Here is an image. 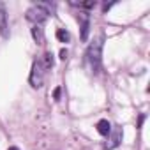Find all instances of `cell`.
<instances>
[{"label":"cell","instance_id":"1","mask_svg":"<svg viewBox=\"0 0 150 150\" xmlns=\"http://www.w3.org/2000/svg\"><path fill=\"white\" fill-rule=\"evenodd\" d=\"M55 11V6L53 4H48V2H39V4H34L28 11H27V20L32 21L34 25H42L50 14H53Z\"/></svg>","mask_w":150,"mask_h":150},{"label":"cell","instance_id":"2","mask_svg":"<svg viewBox=\"0 0 150 150\" xmlns=\"http://www.w3.org/2000/svg\"><path fill=\"white\" fill-rule=\"evenodd\" d=\"M103 42H104V37L99 35L87 50V62L90 64V69L94 74H97L101 71V57H103Z\"/></svg>","mask_w":150,"mask_h":150},{"label":"cell","instance_id":"3","mask_svg":"<svg viewBox=\"0 0 150 150\" xmlns=\"http://www.w3.org/2000/svg\"><path fill=\"white\" fill-rule=\"evenodd\" d=\"M44 67L41 64V60H35L32 64V72H30V85L34 88H41L44 83Z\"/></svg>","mask_w":150,"mask_h":150},{"label":"cell","instance_id":"4","mask_svg":"<svg viewBox=\"0 0 150 150\" xmlns=\"http://www.w3.org/2000/svg\"><path fill=\"white\" fill-rule=\"evenodd\" d=\"M122 138H124L122 127H120V125L111 127V131H110V134H108V141L104 143V150H113V148H117V146L122 143Z\"/></svg>","mask_w":150,"mask_h":150},{"label":"cell","instance_id":"5","mask_svg":"<svg viewBox=\"0 0 150 150\" xmlns=\"http://www.w3.org/2000/svg\"><path fill=\"white\" fill-rule=\"evenodd\" d=\"M0 34L7 35V11L4 2H0Z\"/></svg>","mask_w":150,"mask_h":150},{"label":"cell","instance_id":"6","mask_svg":"<svg viewBox=\"0 0 150 150\" xmlns=\"http://www.w3.org/2000/svg\"><path fill=\"white\" fill-rule=\"evenodd\" d=\"M88 32H90V20L87 13H81V41L88 39Z\"/></svg>","mask_w":150,"mask_h":150},{"label":"cell","instance_id":"7","mask_svg":"<svg viewBox=\"0 0 150 150\" xmlns=\"http://www.w3.org/2000/svg\"><path fill=\"white\" fill-rule=\"evenodd\" d=\"M96 129H97V132H99L101 136H108V134H110V131H111V124H110L106 118H103V120H99V122H97Z\"/></svg>","mask_w":150,"mask_h":150},{"label":"cell","instance_id":"8","mask_svg":"<svg viewBox=\"0 0 150 150\" xmlns=\"http://www.w3.org/2000/svg\"><path fill=\"white\" fill-rule=\"evenodd\" d=\"M32 37L35 39L37 44H42L44 42V30H42L41 25H34L32 27Z\"/></svg>","mask_w":150,"mask_h":150},{"label":"cell","instance_id":"9","mask_svg":"<svg viewBox=\"0 0 150 150\" xmlns=\"http://www.w3.org/2000/svg\"><path fill=\"white\" fill-rule=\"evenodd\" d=\"M41 64H42V67H44L46 71H48V69H51V67H53V55H51L50 51H46V53L42 55Z\"/></svg>","mask_w":150,"mask_h":150},{"label":"cell","instance_id":"10","mask_svg":"<svg viewBox=\"0 0 150 150\" xmlns=\"http://www.w3.org/2000/svg\"><path fill=\"white\" fill-rule=\"evenodd\" d=\"M57 39H58L60 42H69V41H71V34H69L65 28H58V30H57Z\"/></svg>","mask_w":150,"mask_h":150},{"label":"cell","instance_id":"11","mask_svg":"<svg viewBox=\"0 0 150 150\" xmlns=\"http://www.w3.org/2000/svg\"><path fill=\"white\" fill-rule=\"evenodd\" d=\"M72 6H78V7H83V9H94L96 7V0H90V2H80V4L72 2Z\"/></svg>","mask_w":150,"mask_h":150},{"label":"cell","instance_id":"12","mask_svg":"<svg viewBox=\"0 0 150 150\" xmlns=\"http://www.w3.org/2000/svg\"><path fill=\"white\" fill-rule=\"evenodd\" d=\"M60 94H62V88H60V87H57V88L53 90V99H55V101H58V99H60Z\"/></svg>","mask_w":150,"mask_h":150},{"label":"cell","instance_id":"13","mask_svg":"<svg viewBox=\"0 0 150 150\" xmlns=\"http://www.w3.org/2000/svg\"><path fill=\"white\" fill-rule=\"evenodd\" d=\"M67 55H69V53H67V50H65V48H62V50H60V58H62V60H65V58H67Z\"/></svg>","mask_w":150,"mask_h":150},{"label":"cell","instance_id":"14","mask_svg":"<svg viewBox=\"0 0 150 150\" xmlns=\"http://www.w3.org/2000/svg\"><path fill=\"white\" fill-rule=\"evenodd\" d=\"M111 6H113V2H111V4H104V7H103V11H104V13H106V11H108V9H110V7H111Z\"/></svg>","mask_w":150,"mask_h":150},{"label":"cell","instance_id":"15","mask_svg":"<svg viewBox=\"0 0 150 150\" xmlns=\"http://www.w3.org/2000/svg\"><path fill=\"white\" fill-rule=\"evenodd\" d=\"M7 150H20V148H18V146H9Z\"/></svg>","mask_w":150,"mask_h":150}]
</instances>
